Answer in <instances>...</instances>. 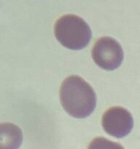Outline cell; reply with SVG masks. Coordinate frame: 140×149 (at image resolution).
Returning <instances> with one entry per match:
<instances>
[{
    "instance_id": "6da1fadb",
    "label": "cell",
    "mask_w": 140,
    "mask_h": 149,
    "mask_svg": "<svg viewBox=\"0 0 140 149\" xmlns=\"http://www.w3.org/2000/svg\"><path fill=\"white\" fill-rule=\"evenodd\" d=\"M60 101L70 116L84 119L96 109V95L87 81L79 76L72 75L66 78L61 84Z\"/></svg>"
},
{
    "instance_id": "7a4b0ae2",
    "label": "cell",
    "mask_w": 140,
    "mask_h": 149,
    "mask_svg": "<svg viewBox=\"0 0 140 149\" xmlns=\"http://www.w3.org/2000/svg\"><path fill=\"white\" fill-rule=\"evenodd\" d=\"M54 34L65 47L79 50L85 47L91 39L92 33L88 23L75 15H64L56 20Z\"/></svg>"
},
{
    "instance_id": "3957f363",
    "label": "cell",
    "mask_w": 140,
    "mask_h": 149,
    "mask_svg": "<svg viewBox=\"0 0 140 149\" xmlns=\"http://www.w3.org/2000/svg\"><path fill=\"white\" fill-rule=\"evenodd\" d=\"M95 63L102 69L113 71L123 61V50L119 42L109 36L100 38L93 45L91 51Z\"/></svg>"
},
{
    "instance_id": "277c9868",
    "label": "cell",
    "mask_w": 140,
    "mask_h": 149,
    "mask_svg": "<svg viewBox=\"0 0 140 149\" xmlns=\"http://www.w3.org/2000/svg\"><path fill=\"white\" fill-rule=\"evenodd\" d=\"M102 125L108 135L122 138L130 133L134 126L131 113L120 106L109 108L102 116Z\"/></svg>"
},
{
    "instance_id": "5b68a950",
    "label": "cell",
    "mask_w": 140,
    "mask_h": 149,
    "mask_svg": "<svg viewBox=\"0 0 140 149\" xmlns=\"http://www.w3.org/2000/svg\"><path fill=\"white\" fill-rule=\"evenodd\" d=\"M23 141L21 129L13 123L0 124V149L20 148Z\"/></svg>"
}]
</instances>
